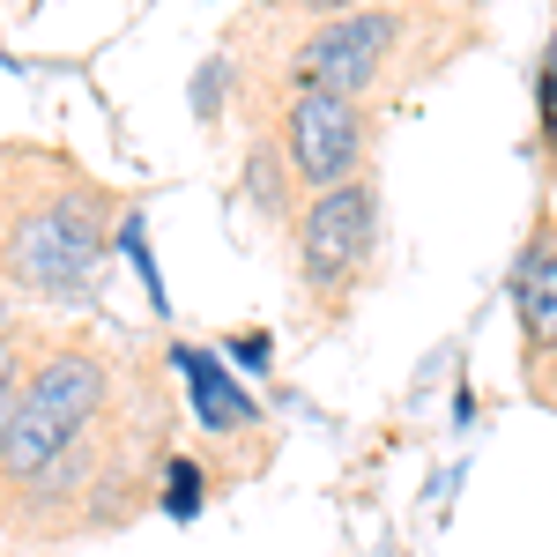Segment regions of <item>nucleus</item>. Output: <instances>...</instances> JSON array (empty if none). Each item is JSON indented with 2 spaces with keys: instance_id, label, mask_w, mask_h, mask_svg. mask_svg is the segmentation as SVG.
I'll return each instance as SVG.
<instances>
[{
  "instance_id": "1",
  "label": "nucleus",
  "mask_w": 557,
  "mask_h": 557,
  "mask_svg": "<svg viewBox=\"0 0 557 557\" xmlns=\"http://www.w3.org/2000/svg\"><path fill=\"white\" fill-rule=\"evenodd\" d=\"M112 223H120L112 194L89 186V178H67L52 201L23 209L0 231V283L30 290V298H83L104 268Z\"/></svg>"
},
{
  "instance_id": "2",
  "label": "nucleus",
  "mask_w": 557,
  "mask_h": 557,
  "mask_svg": "<svg viewBox=\"0 0 557 557\" xmlns=\"http://www.w3.org/2000/svg\"><path fill=\"white\" fill-rule=\"evenodd\" d=\"M104 409H112V364L83 343L45 349L38 364L23 372V409H15V431H8L0 483L8 491H30L67 446H83L89 431L104 424Z\"/></svg>"
},
{
  "instance_id": "3",
  "label": "nucleus",
  "mask_w": 557,
  "mask_h": 557,
  "mask_svg": "<svg viewBox=\"0 0 557 557\" xmlns=\"http://www.w3.org/2000/svg\"><path fill=\"white\" fill-rule=\"evenodd\" d=\"M394 45H401V8H349V15H327V23H312L298 45V60H290V75L298 89H327V97H364V89L380 83V67L394 60Z\"/></svg>"
},
{
  "instance_id": "4",
  "label": "nucleus",
  "mask_w": 557,
  "mask_h": 557,
  "mask_svg": "<svg viewBox=\"0 0 557 557\" xmlns=\"http://www.w3.org/2000/svg\"><path fill=\"white\" fill-rule=\"evenodd\" d=\"M372 246H380V194L364 178L327 186V194H312L298 209V260H305V283L312 290L349 283L372 260Z\"/></svg>"
},
{
  "instance_id": "5",
  "label": "nucleus",
  "mask_w": 557,
  "mask_h": 557,
  "mask_svg": "<svg viewBox=\"0 0 557 557\" xmlns=\"http://www.w3.org/2000/svg\"><path fill=\"white\" fill-rule=\"evenodd\" d=\"M283 157H290V178L305 194L364 178V120H357V104L327 97V89H298L290 112H283Z\"/></svg>"
},
{
  "instance_id": "6",
  "label": "nucleus",
  "mask_w": 557,
  "mask_h": 557,
  "mask_svg": "<svg viewBox=\"0 0 557 557\" xmlns=\"http://www.w3.org/2000/svg\"><path fill=\"white\" fill-rule=\"evenodd\" d=\"M513 312L528 335V372H543V357L557 349V238H535L513 268Z\"/></svg>"
},
{
  "instance_id": "7",
  "label": "nucleus",
  "mask_w": 557,
  "mask_h": 557,
  "mask_svg": "<svg viewBox=\"0 0 557 557\" xmlns=\"http://www.w3.org/2000/svg\"><path fill=\"white\" fill-rule=\"evenodd\" d=\"M172 364L186 372V386H194V417H201V431L231 438V431H246V424L260 417L253 401H246V394L231 386V372L215 364L209 349H186V343H178V349H172Z\"/></svg>"
},
{
  "instance_id": "8",
  "label": "nucleus",
  "mask_w": 557,
  "mask_h": 557,
  "mask_svg": "<svg viewBox=\"0 0 557 557\" xmlns=\"http://www.w3.org/2000/svg\"><path fill=\"white\" fill-rule=\"evenodd\" d=\"M201 506H209V475H201V461L172 454V461H164V513L172 520H201Z\"/></svg>"
},
{
  "instance_id": "9",
  "label": "nucleus",
  "mask_w": 557,
  "mask_h": 557,
  "mask_svg": "<svg viewBox=\"0 0 557 557\" xmlns=\"http://www.w3.org/2000/svg\"><path fill=\"white\" fill-rule=\"evenodd\" d=\"M535 104H543V120H550V134H557V30H550L543 67H535Z\"/></svg>"
},
{
  "instance_id": "10",
  "label": "nucleus",
  "mask_w": 557,
  "mask_h": 557,
  "mask_svg": "<svg viewBox=\"0 0 557 557\" xmlns=\"http://www.w3.org/2000/svg\"><path fill=\"white\" fill-rule=\"evenodd\" d=\"M231 357H238V364H253V372H268V357H275L268 327H246V335H231Z\"/></svg>"
},
{
  "instance_id": "11",
  "label": "nucleus",
  "mask_w": 557,
  "mask_h": 557,
  "mask_svg": "<svg viewBox=\"0 0 557 557\" xmlns=\"http://www.w3.org/2000/svg\"><path fill=\"white\" fill-rule=\"evenodd\" d=\"M290 8H305V15H320V23H327V15H349V8H372V0H290Z\"/></svg>"
},
{
  "instance_id": "12",
  "label": "nucleus",
  "mask_w": 557,
  "mask_h": 557,
  "mask_svg": "<svg viewBox=\"0 0 557 557\" xmlns=\"http://www.w3.org/2000/svg\"><path fill=\"white\" fill-rule=\"evenodd\" d=\"M8 335H15V290L0 283V343H8Z\"/></svg>"
},
{
  "instance_id": "13",
  "label": "nucleus",
  "mask_w": 557,
  "mask_h": 557,
  "mask_svg": "<svg viewBox=\"0 0 557 557\" xmlns=\"http://www.w3.org/2000/svg\"><path fill=\"white\" fill-rule=\"evenodd\" d=\"M380 8H401V0H380Z\"/></svg>"
},
{
  "instance_id": "14",
  "label": "nucleus",
  "mask_w": 557,
  "mask_h": 557,
  "mask_svg": "<svg viewBox=\"0 0 557 557\" xmlns=\"http://www.w3.org/2000/svg\"><path fill=\"white\" fill-rule=\"evenodd\" d=\"M469 8H483V0H469Z\"/></svg>"
}]
</instances>
